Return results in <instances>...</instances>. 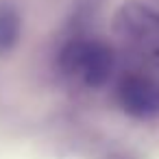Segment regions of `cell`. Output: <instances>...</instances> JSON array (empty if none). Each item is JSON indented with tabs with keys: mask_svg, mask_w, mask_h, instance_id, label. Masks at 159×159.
Masks as SVG:
<instances>
[{
	"mask_svg": "<svg viewBox=\"0 0 159 159\" xmlns=\"http://www.w3.org/2000/svg\"><path fill=\"white\" fill-rule=\"evenodd\" d=\"M59 66L66 74L76 76L87 87H100L113 74V50L96 39H72L59 55Z\"/></svg>",
	"mask_w": 159,
	"mask_h": 159,
	"instance_id": "1",
	"label": "cell"
},
{
	"mask_svg": "<svg viewBox=\"0 0 159 159\" xmlns=\"http://www.w3.org/2000/svg\"><path fill=\"white\" fill-rule=\"evenodd\" d=\"M118 102L124 113L137 120L159 118V83L152 79L129 74L118 85Z\"/></svg>",
	"mask_w": 159,
	"mask_h": 159,
	"instance_id": "2",
	"label": "cell"
},
{
	"mask_svg": "<svg viewBox=\"0 0 159 159\" xmlns=\"http://www.w3.org/2000/svg\"><path fill=\"white\" fill-rule=\"evenodd\" d=\"M118 31L131 42H159V13L144 5L129 2L120 9Z\"/></svg>",
	"mask_w": 159,
	"mask_h": 159,
	"instance_id": "3",
	"label": "cell"
},
{
	"mask_svg": "<svg viewBox=\"0 0 159 159\" xmlns=\"http://www.w3.org/2000/svg\"><path fill=\"white\" fill-rule=\"evenodd\" d=\"M22 35V18L16 5L0 0V57L11 52Z\"/></svg>",
	"mask_w": 159,
	"mask_h": 159,
	"instance_id": "4",
	"label": "cell"
}]
</instances>
